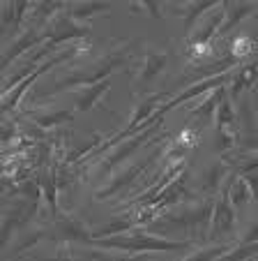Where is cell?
<instances>
[{"instance_id":"603a6c76","label":"cell","mask_w":258,"mask_h":261,"mask_svg":"<svg viewBox=\"0 0 258 261\" xmlns=\"http://www.w3.org/2000/svg\"><path fill=\"white\" fill-rule=\"evenodd\" d=\"M58 227H60V231H63V238L65 241H90V233H88V229L83 227L81 222H76V220H69V217H63V220L58 222Z\"/></svg>"},{"instance_id":"44dd1931","label":"cell","mask_w":258,"mask_h":261,"mask_svg":"<svg viewBox=\"0 0 258 261\" xmlns=\"http://www.w3.org/2000/svg\"><path fill=\"white\" fill-rule=\"evenodd\" d=\"M226 93V86H219V88H214L212 93H210V97L205 99L203 104H198L196 109H191L189 114H191V120H196V125L203 123V120H208L210 116H214V111H217V107H219V102L224 99Z\"/></svg>"},{"instance_id":"2e32d148","label":"cell","mask_w":258,"mask_h":261,"mask_svg":"<svg viewBox=\"0 0 258 261\" xmlns=\"http://www.w3.org/2000/svg\"><path fill=\"white\" fill-rule=\"evenodd\" d=\"M166 65H168V54H164V51H148L146 58H143L141 69H138L136 84L143 86V84H148V81H152Z\"/></svg>"},{"instance_id":"8992f818","label":"cell","mask_w":258,"mask_h":261,"mask_svg":"<svg viewBox=\"0 0 258 261\" xmlns=\"http://www.w3.org/2000/svg\"><path fill=\"white\" fill-rule=\"evenodd\" d=\"M231 79H233V74H231V72H224V74H219V76H210V79L196 81L194 86H189V88H185L180 95H176V97L170 99V102L161 104V107L157 109L155 114L164 118V114H168V111H173V109H176V107H180L182 102H187V99H194L196 95H203V93L208 95V93H212L214 88H219V86H226Z\"/></svg>"},{"instance_id":"ba28073f","label":"cell","mask_w":258,"mask_h":261,"mask_svg":"<svg viewBox=\"0 0 258 261\" xmlns=\"http://www.w3.org/2000/svg\"><path fill=\"white\" fill-rule=\"evenodd\" d=\"M233 224H235V211H233V203H231V199H228V188H226L212 208V217H210V238H221V236H226V233H231Z\"/></svg>"},{"instance_id":"52a82bcc","label":"cell","mask_w":258,"mask_h":261,"mask_svg":"<svg viewBox=\"0 0 258 261\" xmlns=\"http://www.w3.org/2000/svg\"><path fill=\"white\" fill-rule=\"evenodd\" d=\"M161 153H164V150H161V148H157L155 153H152V155H148V158H146V160H141V162H138V164H134V167H127L125 171H122V173H118V176L113 178L111 182H108L106 188H104V190H99V192L95 194V197H97V199H106V197H111V194L120 192L122 188H132V182L136 180V178L141 176L143 171H146V167H152V164H155L157 160L161 158Z\"/></svg>"},{"instance_id":"ffe728a7","label":"cell","mask_w":258,"mask_h":261,"mask_svg":"<svg viewBox=\"0 0 258 261\" xmlns=\"http://www.w3.org/2000/svg\"><path fill=\"white\" fill-rule=\"evenodd\" d=\"M25 118L33 120V123L39 125L42 129H51L60 123L74 120V114H69V111H33V109H30V111H25Z\"/></svg>"},{"instance_id":"8fae6325","label":"cell","mask_w":258,"mask_h":261,"mask_svg":"<svg viewBox=\"0 0 258 261\" xmlns=\"http://www.w3.org/2000/svg\"><path fill=\"white\" fill-rule=\"evenodd\" d=\"M63 7H65L63 0H35V3H30V7H28L25 23L33 25V28H42V30H44V25L49 23V21L53 19V16L58 14Z\"/></svg>"},{"instance_id":"f1b7e54d","label":"cell","mask_w":258,"mask_h":261,"mask_svg":"<svg viewBox=\"0 0 258 261\" xmlns=\"http://www.w3.org/2000/svg\"><path fill=\"white\" fill-rule=\"evenodd\" d=\"M221 176H224V169H221V164H214L212 171H210V176L205 178V182H203V190H205V192H210L212 188H219Z\"/></svg>"},{"instance_id":"30bf717a","label":"cell","mask_w":258,"mask_h":261,"mask_svg":"<svg viewBox=\"0 0 258 261\" xmlns=\"http://www.w3.org/2000/svg\"><path fill=\"white\" fill-rule=\"evenodd\" d=\"M46 40H49V35H46V30H42V28H33V25H28V28H25V33L21 35L19 40H14V42H12V46H7L5 56H3V69L10 67L12 60L19 58L21 54H25V51L30 49V46L44 44Z\"/></svg>"},{"instance_id":"7402d4cb","label":"cell","mask_w":258,"mask_h":261,"mask_svg":"<svg viewBox=\"0 0 258 261\" xmlns=\"http://www.w3.org/2000/svg\"><path fill=\"white\" fill-rule=\"evenodd\" d=\"M226 188H228V199H231V203H233V208L247 206L249 199H253L251 197V190H249V185L244 182L242 176H231Z\"/></svg>"},{"instance_id":"836d02e7","label":"cell","mask_w":258,"mask_h":261,"mask_svg":"<svg viewBox=\"0 0 258 261\" xmlns=\"http://www.w3.org/2000/svg\"><path fill=\"white\" fill-rule=\"evenodd\" d=\"M253 3H256V5H258V0H253Z\"/></svg>"},{"instance_id":"484cf974","label":"cell","mask_w":258,"mask_h":261,"mask_svg":"<svg viewBox=\"0 0 258 261\" xmlns=\"http://www.w3.org/2000/svg\"><path fill=\"white\" fill-rule=\"evenodd\" d=\"M258 254V241L253 243H238V247L235 250H228L224 254V259H251V256Z\"/></svg>"},{"instance_id":"3957f363","label":"cell","mask_w":258,"mask_h":261,"mask_svg":"<svg viewBox=\"0 0 258 261\" xmlns=\"http://www.w3.org/2000/svg\"><path fill=\"white\" fill-rule=\"evenodd\" d=\"M161 129H164V127H161V120H157L155 125H150V127L136 132L134 137H127V139H122L120 143H116V146H113L116 150L111 153V158H106L102 162V173H108L111 169H118L127 158H129V155H134L138 148H143V143L152 141V134L161 132Z\"/></svg>"},{"instance_id":"ac0fdd59","label":"cell","mask_w":258,"mask_h":261,"mask_svg":"<svg viewBox=\"0 0 258 261\" xmlns=\"http://www.w3.org/2000/svg\"><path fill=\"white\" fill-rule=\"evenodd\" d=\"M37 185L42 188V192H44L46 201H49V211L53 217H58V199H55V194H58V171L55 169H49V171H42L37 176Z\"/></svg>"},{"instance_id":"83f0119b","label":"cell","mask_w":258,"mask_h":261,"mask_svg":"<svg viewBox=\"0 0 258 261\" xmlns=\"http://www.w3.org/2000/svg\"><path fill=\"white\" fill-rule=\"evenodd\" d=\"M226 247L221 245V243H214L212 247H203V250H196V252H191L189 256H187V259H219V256H224L226 254Z\"/></svg>"},{"instance_id":"6da1fadb","label":"cell","mask_w":258,"mask_h":261,"mask_svg":"<svg viewBox=\"0 0 258 261\" xmlns=\"http://www.w3.org/2000/svg\"><path fill=\"white\" fill-rule=\"evenodd\" d=\"M97 247H106V250H122L132 256H141L146 252H170V250H182L189 243H170L166 238H157L146 233L143 229H134V233H113V236H104V238H95Z\"/></svg>"},{"instance_id":"d6986e66","label":"cell","mask_w":258,"mask_h":261,"mask_svg":"<svg viewBox=\"0 0 258 261\" xmlns=\"http://www.w3.org/2000/svg\"><path fill=\"white\" fill-rule=\"evenodd\" d=\"M258 79V63H249V65H242L238 74H233V79H231V99L240 97L253 81Z\"/></svg>"},{"instance_id":"5bb4252c","label":"cell","mask_w":258,"mask_h":261,"mask_svg":"<svg viewBox=\"0 0 258 261\" xmlns=\"http://www.w3.org/2000/svg\"><path fill=\"white\" fill-rule=\"evenodd\" d=\"M108 90H111V79H104V81H97V84L83 86L81 93H78V99H76V114H88L90 109L102 99V95H106Z\"/></svg>"},{"instance_id":"cb8c5ba5","label":"cell","mask_w":258,"mask_h":261,"mask_svg":"<svg viewBox=\"0 0 258 261\" xmlns=\"http://www.w3.org/2000/svg\"><path fill=\"white\" fill-rule=\"evenodd\" d=\"M258 54V44L256 40H251V37H247V35H238L233 40V44H231V56L233 58H249V56Z\"/></svg>"},{"instance_id":"277c9868","label":"cell","mask_w":258,"mask_h":261,"mask_svg":"<svg viewBox=\"0 0 258 261\" xmlns=\"http://www.w3.org/2000/svg\"><path fill=\"white\" fill-rule=\"evenodd\" d=\"M214 123H217V148L219 150H231L238 141V118L233 114V104H231V95H224L219 102L217 111H214Z\"/></svg>"},{"instance_id":"f546056e","label":"cell","mask_w":258,"mask_h":261,"mask_svg":"<svg viewBox=\"0 0 258 261\" xmlns=\"http://www.w3.org/2000/svg\"><path fill=\"white\" fill-rule=\"evenodd\" d=\"M242 178H244V182L249 185V190H251V197L258 199V169H251V171L242 173Z\"/></svg>"},{"instance_id":"e0dca14e","label":"cell","mask_w":258,"mask_h":261,"mask_svg":"<svg viewBox=\"0 0 258 261\" xmlns=\"http://www.w3.org/2000/svg\"><path fill=\"white\" fill-rule=\"evenodd\" d=\"M108 10H111V3H106V0H95V3L76 0V5L69 7L67 14L72 16L76 23H88L95 14H99V12H108Z\"/></svg>"},{"instance_id":"7c38bea8","label":"cell","mask_w":258,"mask_h":261,"mask_svg":"<svg viewBox=\"0 0 258 261\" xmlns=\"http://www.w3.org/2000/svg\"><path fill=\"white\" fill-rule=\"evenodd\" d=\"M224 7H226V19H224V23H221V28L217 30L219 37H226L231 30L238 28L247 16H251L253 12L258 10V5L253 3V0H238V3H233V5H224Z\"/></svg>"},{"instance_id":"9a60e30c","label":"cell","mask_w":258,"mask_h":261,"mask_svg":"<svg viewBox=\"0 0 258 261\" xmlns=\"http://www.w3.org/2000/svg\"><path fill=\"white\" fill-rule=\"evenodd\" d=\"M28 7H30V0H7L5 7H3V30L14 35L19 30L21 21H25Z\"/></svg>"},{"instance_id":"d4e9b609","label":"cell","mask_w":258,"mask_h":261,"mask_svg":"<svg viewBox=\"0 0 258 261\" xmlns=\"http://www.w3.org/2000/svg\"><path fill=\"white\" fill-rule=\"evenodd\" d=\"M134 227H136L134 217H125V220H116V222H111L108 227H104V229H99V231H95V236H93V238H104V236H113V233L132 231Z\"/></svg>"},{"instance_id":"1f68e13d","label":"cell","mask_w":258,"mask_h":261,"mask_svg":"<svg viewBox=\"0 0 258 261\" xmlns=\"http://www.w3.org/2000/svg\"><path fill=\"white\" fill-rule=\"evenodd\" d=\"M253 241H258V222H256V224H251L249 233L242 238V243H253Z\"/></svg>"},{"instance_id":"9c48e42d","label":"cell","mask_w":258,"mask_h":261,"mask_svg":"<svg viewBox=\"0 0 258 261\" xmlns=\"http://www.w3.org/2000/svg\"><path fill=\"white\" fill-rule=\"evenodd\" d=\"M224 19H226V7H224V3H221V5L212 7V10L208 12V16L203 19V23H200L198 28L191 30L187 44H210L212 37L217 35V30L221 28Z\"/></svg>"},{"instance_id":"5b68a950","label":"cell","mask_w":258,"mask_h":261,"mask_svg":"<svg viewBox=\"0 0 258 261\" xmlns=\"http://www.w3.org/2000/svg\"><path fill=\"white\" fill-rule=\"evenodd\" d=\"M49 40L58 42V44H65V42H76V40H85L90 35V25L88 23H76L67 12H60L55 14L49 23L44 25Z\"/></svg>"},{"instance_id":"4fadbf2b","label":"cell","mask_w":258,"mask_h":261,"mask_svg":"<svg viewBox=\"0 0 258 261\" xmlns=\"http://www.w3.org/2000/svg\"><path fill=\"white\" fill-rule=\"evenodd\" d=\"M221 3H224V0H189L185 7H173V14H180L182 21H185V30L191 33L196 21H198V16L210 12L212 7L221 5Z\"/></svg>"},{"instance_id":"d6a6232c","label":"cell","mask_w":258,"mask_h":261,"mask_svg":"<svg viewBox=\"0 0 258 261\" xmlns=\"http://www.w3.org/2000/svg\"><path fill=\"white\" fill-rule=\"evenodd\" d=\"M253 150H256V155H258V143H256V148H253Z\"/></svg>"},{"instance_id":"4316f807","label":"cell","mask_w":258,"mask_h":261,"mask_svg":"<svg viewBox=\"0 0 258 261\" xmlns=\"http://www.w3.org/2000/svg\"><path fill=\"white\" fill-rule=\"evenodd\" d=\"M212 46L210 44H187V56L194 65H200V63H208L212 58Z\"/></svg>"},{"instance_id":"7a4b0ae2","label":"cell","mask_w":258,"mask_h":261,"mask_svg":"<svg viewBox=\"0 0 258 261\" xmlns=\"http://www.w3.org/2000/svg\"><path fill=\"white\" fill-rule=\"evenodd\" d=\"M129 49V44H122L120 49L111 51L108 56H104L95 67L90 69H83V72H72L69 76H65L63 81L53 86L55 90H67V88H81V86H90V84H97V81L108 79V74L118 67V65L125 63V54Z\"/></svg>"},{"instance_id":"4dcf8cb0","label":"cell","mask_w":258,"mask_h":261,"mask_svg":"<svg viewBox=\"0 0 258 261\" xmlns=\"http://www.w3.org/2000/svg\"><path fill=\"white\" fill-rule=\"evenodd\" d=\"M136 3H141V5L146 7L152 16H155V19H159V7H157V0H136Z\"/></svg>"}]
</instances>
